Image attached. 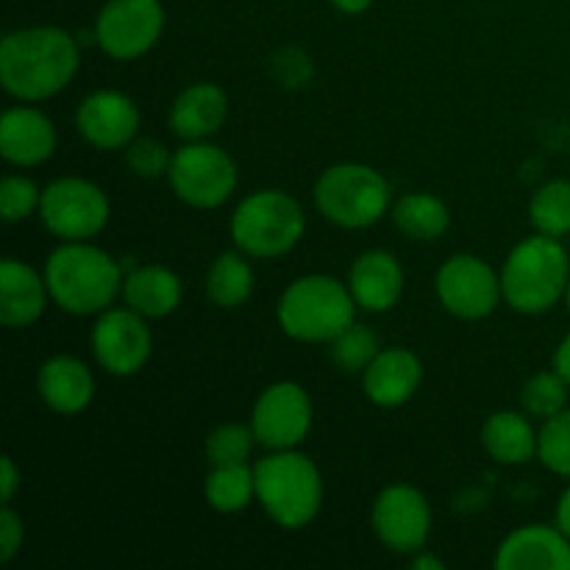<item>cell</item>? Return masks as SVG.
Masks as SVG:
<instances>
[{"instance_id":"cell-1","label":"cell","mask_w":570,"mask_h":570,"mask_svg":"<svg viewBox=\"0 0 570 570\" xmlns=\"http://www.w3.org/2000/svg\"><path fill=\"white\" fill-rule=\"evenodd\" d=\"M81 67L76 37L59 26H31L0 42V83L11 98L39 104L67 89Z\"/></svg>"},{"instance_id":"cell-2","label":"cell","mask_w":570,"mask_h":570,"mask_svg":"<svg viewBox=\"0 0 570 570\" xmlns=\"http://www.w3.org/2000/svg\"><path fill=\"white\" fill-rule=\"evenodd\" d=\"M120 262L92 243H61L45 262L50 304L76 317L100 315L122 295Z\"/></svg>"},{"instance_id":"cell-3","label":"cell","mask_w":570,"mask_h":570,"mask_svg":"<svg viewBox=\"0 0 570 570\" xmlns=\"http://www.w3.org/2000/svg\"><path fill=\"white\" fill-rule=\"evenodd\" d=\"M570 259L566 245L549 234H532L507 254L501 267V289L518 315H543L566 301Z\"/></svg>"},{"instance_id":"cell-4","label":"cell","mask_w":570,"mask_h":570,"mask_svg":"<svg viewBox=\"0 0 570 570\" xmlns=\"http://www.w3.org/2000/svg\"><path fill=\"white\" fill-rule=\"evenodd\" d=\"M256 501L276 527L298 532L321 515L323 488L321 468L298 449L267 451L254 465Z\"/></svg>"},{"instance_id":"cell-5","label":"cell","mask_w":570,"mask_h":570,"mask_svg":"<svg viewBox=\"0 0 570 570\" xmlns=\"http://www.w3.org/2000/svg\"><path fill=\"white\" fill-rule=\"evenodd\" d=\"M356 301L348 282L309 273L289 284L276 306V321L289 340L298 343H332L356 321Z\"/></svg>"},{"instance_id":"cell-6","label":"cell","mask_w":570,"mask_h":570,"mask_svg":"<svg viewBox=\"0 0 570 570\" xmlns=\"http://www.w3.org/2000/svg\"><path fill=\"white\" fill-rule=\"evenodd\" d=\"M228 232L234 248L250 259H278L304 237V206L284 189H256L237 204Z\"/></svg>"},{"instance_id":"cell-7","label":"cell","mask_w":570,"mask_h":570,"mask_svg":"<svg viewBox=\"0 0 570 570\" xmlns=\"http://www.w3.org/2000/svg\"><path fill=\"white\" fill-rule=\"evenodd\" d=\"M315 206L328 223L348 232L371 228L393 206L390 181L365 161L326 167L315 184Z\"/></svg>"},{"instance_id":"cell-8","label":"cell","mask_w":570,"mask_h":570,"mask_svg":"<svg viewBox=\"0 0 570 570\" xmlns=\"http://www.w3.org/2000/svg\"><path fill=\"white\" fill-rule=\"evenodd\" d=\"M239 181L237 165L220 145L209 139L184 142L173 150L167 184L181 204L193 209H217L234 195Z\"/></svg>"},{"instance_id":"cell-9","label":"cell","mask_w":570,"mask_h":570,"mask_svg":"<svg viewBox=\"0 0 570 570\" xmlns=\"http://www.w3.org/2000/svg\"><path fill=\"white\" fill-rule=\"evenodd\" d=\"M109 217V195L89 178L65 176L42 189L39 220L59 243H92Z\"/></svg>"},{"instance_id":"cell-10","label":"cell","mask_w":570,"mask_h":570,"mask_svg":"<svg viewBox=\"0 0 570 570\" xmlns=\"http://www.w3.org/2000/svg\"><path fill=\"white\" fill-rule=\"evenodd\" d=\"M165 31L159 0H106L95 20V42L109 59L137 61L156 48Z\"/></svg>"},{"instance_id":"cell-11","label":"cell","mask_w":570,"mask_h":570,"mask_svg":"<svg viewBox=\"0 0 570 570\" xmlns=\"http://www.w3.org/2000/svg\"><path fill=\"white\" fill-rule=\"evenodd\" d=\"M434 293L443 309L460 321H484L504 301L501 273L473 254H454L445 259L434 276Z\"/></svg>"},{"instance_id":"cell-12","label":"cell","mask_w":570,"mask_h":570,"mask_svg":"<svg viewBox=\"0 0 570 570\" xmlns=\"http://www.w3.org/2000/svg\"><path fill=\"white\" fill-rule=\"evenodd\" d=\"M92 356L109 376L126 379L142 371L154 354V334L148 317L131 306H109L100 312L89 334Z\"/></svg>"},{"instance_id":"cell-13","label":"cell","mask_w":570,"mask_h":570,"mask_svg":"<svg viewBox=\"0 0 570 570\" xmlns=\"http://www.w3.org/2000/svg\"><path fill=\"white\" fill-rule=\"evenodd\" d=\"M371 527L390 551L412 557L415 551L426 549L432 538V504L415 484H387L373 501Z\"/></svg>"},{"instance_id":"cell-14","label":"cell","mask_w":570,"mask_h":570,"mask_svg":"<svg viewBox=\"0 0 570 570\" xmlns=\"http://www.w3.org/2000/svg\"><path fill=\"white\" fill-rule=\"evenodd\" d=\"M312 399L298 382H276L265 387L250 410V429L262 449H298L312 432Z\"/></svg>"},{"instance_id":"cell-15","label":"cell","mask_w":570,"mask_h":570,"mask_svg":"<svg viewBox=\"0 0 570 570\" xmlns=\"http://www.w3.org/2000/svg\"><path fill=\"white\" fill-rule=\"evenodd\" d=\"M142 115L131 95L120 89L89 92L76 109V128L95 150H126L139 137Z\"/></svg>"},{"instance_id":"cell-16","label":"cell","mask_w":570,"mask_h":570,"mask_svg":"<svg viewBox=\"0 0 570 570\" xmlns=\"http://www.w3.org/2000/svg\"><path fill=\"white\" fill-rule=\"evenodd\" d=\"M495 570H570V538L560 527L527 523L501 540Z\"/></svg>"},{"instance_id":"cell-17","label":"cell","mask_w":570,"mask_h":570,"mask_svg":"<svg viewBox=\"0 0 570 570\" xmlns=\"http://www.w3.org/2000/svg\"><path fill=\"white\" fill-rule=\"evenodd\" d=\"M59 134L37 106H11L0 120V154L14 167H39L56 154Z\"/></svg>"},{"instance_id":"cell-18","label":"cell","mask_w":570,"mask_h":570,"mask_svg":"<svg viewBox=\"0 0 570 570\" xmlns=\"http://www.w3.org/2000/svg\"><path fill=\"white\" fill-rule=\"evenodd\" d=\"M423 382V362L410 348H382L376 360L362 373V390L367 401L382 410H395L415 399Z\"/></svg>"},{"instance_id":"cell-19","label":"cell","mask_w":570,"mask_h":570,"mask_svg":"<svg viewBox=\"0 0 570 570\" xmlns=\"http://www.w3.org/2000/svg\"><path fill=\"white\" fill-rule=\"evenodd\" d=\"M348 289L360 309L382 315L393 309L404 295V267L390 250L371 248L356 256L351 265Z\"/></svg>"},{"instance_id":"cell-20","label":"cell","mask_w":570,"mask_h":570,"mask_svg":"<svg viewBox=\"0 0 570 570\" xmlns=\"http://www.w3.org/2000/svg\"><path fill=\"white\" fill-rule=\"evenodd\" d=\"M37 393L56 415H81L95 399V376L78 356L59 354L39 365Z\"/></svg>"},{"instance_id":"cell-21","label":"cell","mask_w":570,"mask_h":570,"mask_svg":"<svg viewBox=\"0 0 570 570\" xmlns=\"http://www.w3.org/2000/svg\"><path fill=\"white\" fill-rule=\"evenodd\" d=\"M50 304L45 273L28 262L6 256L0 265V323L6 328H28L45 315Z\"/></svg>"},{"instance_id":"cell-22","label":"cell","mask_w":570,"mask_h":570,"mask_svg":"<svg viewBox=\"0 0 570 570\" xmlns=\"http://www.w3.org/2000/svg\"><path fill=\"white\" fill-rule=\"evenodd\" d=\"M228 117V95L220 83L198 81L189 83L170 106V131L184 142H198L209 139L226 126Z\"/></svg>"},{"instance_id":"cell-23","label":"cell","mask_w":570,"mask_h":570,"mask_svg":"<svg viewBox=\"0 0 570 570\" xmlns=\"http://www.w3.org/2000/svg\"><path fill=\"white\" fill-rule=\"evenodd\" d=\"M184 284L176 271L165 265H139L122 278V301L148 321L170 317L181 306Z\"/></svg>"},{"instance_id":"cell-24","label":"cell","mask_w":570,"mask_h":570,"mask_svg":"<svg viewBox=\"0 0 570 570\" xmlns=\"http://www.w3.org/2000/svg\"><path fill=\"white\" fill-rule=\"evenodd\" d=\"M482 445L499 465H527L538 456V432L527 412L499 410L484 421Z\"/></svg>"},{"instance_id":"cell-25","label":"cell","mask_w":570,"mask_h":570,"mask_svg":"<svg viewBox=\"0 0 570 570\" xmlns=\"http://www.w3.org/2000/svg\"><path fill=\"white\" fill-rule=\"evenodd\" d=\"M256 276L250 256L239 248L223 250L206 273V295L217 309H239L254 295Z\"/></svg>"},{"instance_id":"cell-26","label":"cell","mask_w":570,"mask_h":570,"mask_svg":"<svg viewBox=\"0 0 570 570\" xmlns=\"http://www.w3.org/2000/svg\"><path fill=\"white\" fill-rule=\"evenodd\" d=\"M393 223L401 234L417 243H434L451 226V212L443 198L432 193H410L393 204Z\"/></svg>"},{"instance_id":"cell-27","label":"cell","mask_w":570,"mask_h":570,"mask_svg":"<svg viewBox=\"0 0 570 570\" xmlns=\"http://www.w3.org/2000/svg\"><path fill=\"white\" fill-rule=\"evenodd\" d=\"M206 504L220 515H237L256 499V473L248 462L243 465L212 468L204 482Z\"/></svg>"},{"instance_id":"cell-28","label":"cell","mask_w":570,"mask_h":570,"mask_svg":"<svg viewBox=\"0 0 570 570\" xmlns=\"http://www.w3.org/2000/svg\"><path fill=\"white\" fill-rule=\"evenodd\" d=\"M529 220L534 232L549 237H568L570 234V181L554 178L546 181L529 200Z\"/></svg>"},{"instance_id":"cell-29","label":"cell","mask_w":570,"mask_h":570,"mask_svg":"<svg viewBox=\"0 0 570 570\" xmlns=\"http://www.w3.org/2000/svg\"><path fill=\"white\" fill-rule=\"evenodd\" d=\"M568 390L570 384L560 373L551 367V371H540L523 384L521 390V404L532 421H549L557 412H562L568 406Z\"/></svg>"},{"instance_id":"cell-30","label":"cell","mask_w":570,"mask_h":570,"mask_svg":"<svg viewBox=\"0 0 570 570\" xmlns=\"http://www.w3.org/2000/svg\"><path fill=\"white\" fill-rule=\"evenodd\" d=\"M328 345H332V362L343 373H365L367 365L382 351L379 334L371 326H362L356 321L343 334H337Z\"/></svg>"},{"instance_id":"cell-31","label":"cell","mask_w":570,"mask_h":570,"mask_svg":"<svg viewBox=\"0 0 570 570\" xmlns=\"http://www.w3.org/2000/svg\"><path fill=\"white\" fill-rule=\"evenodd\" d=\"M256 438L250 423H223V426L212 429L209 438H206V460L212 468L220 465H243L250 460V451H254Z\"/></svg>"},{"instance_id":"cell-32","label":"cell","mask_w":570,"mask_h":570,"mask_svg":"<svg viewBox=\"0 0 570 570\" xmlns=\"http://www.w3.org/2000/svg\"><path fill=\"white\" fill-rule=\"evenodd\" d=\"M538 460L546 471L570 479V406L538 429Z\"/></svg>"},{"instance_id":"cell-33","label":"cell","mask_w":570,"mask_h":570,"mask_svg":"<svg viewBox=\"0 0 570 570\" xmlns=\"http://www.w3.org/2000/svg\"><path fill=\"white\" fill-rule=\"evenodd\" d=\"M42 204V189L28 176L9 173L0 184V215L6 223H22L31 215H39Z\"/></svg>"},{"instance_id":"cell-34","label":"cell","mask_w":570,"mask_h":570,"mask_svg":"<svg viewBox=\"0 0 570 570\" xmlns=\"http://www.w3.org/2000/svg\"><path fill=\"white\" fill-rule=\"evenodd\" d=\"M173 150H167L165 145L156 142V139L137 137L126 148V165L134 176L139 178H167V170H170Z\"/></svg>"},{"instance_id":"cell-35","label":"cell","mask_w":570,"mask_h":570,"mask_svg":"<svg viewBox=\"0 0 570 570\" xmlns=\"http://www.w3.org/2000/svg\"><path fill=\"white\" fill-rule=\"evenodd\" d=\"M22 540H26V523L11 510V504H3V512H0V562L14 560L17 551L22 549Z\"/></svg>"},{"instance_id":"cell-36","label":"cell","mask_w":570,"mask_h":570,"mask_svg":"<svg viewBox=\"0 0 570 570\" xmlns=\"http://www.w3.org/2000/svg\"><path fill=\"white\" fill-rule=\"evenodd\" d=\"M22 488V473L17 468V462L9 454L0 460V495H3V504H11L17 495V490Z\"/></svg>"},{"instance_id":"cell-37","label":"cell","mask_w":570,"mask_h":570,"mask_svg":"<svg viewBox=\"0 0 570 570\" xmlns=\"http://www.w3.org/2000/svg\"><path fill=\"white\" fill-rule=\"evenodd\" d=\"M551 367H554V371L560 373V376L570 384V334H566V337H562V343L557 345L554 360H551Z\"/></svg>"},{"instance_id":"cell-38","label":"cell","mask_w":570,"mask_h":570,"mask_svg":"<svg viewBox=\"0 0 570 570\" xmlns=\"http://www.w3.org/2000/svg\"><path fill=\"white\" fill-rule=\"evenodd\" d=\"M410 566H412V570H445L443 560H440V557H432L426 549L415 551V554H412Z\"/></svg>"},{"instance_id":"cell-39","label":"cell","mask_w":570,"mask_h":570,"mask_svg":"<svg viewBox=\"0 0 570 570\" xmlns=\"http://www.w3.org/2000/svg\"><path fill=\"white\" fill-rule=\"evenodd\" d=\"M332 6L340 11V14L356 17V14H365V11L373 6V0H332Z\"/></svg>"},{"instance_id":"cell-40","label":"cell","mask_w":570,"mask_h":570,"mask_svg":"<svg viewBox=\"0 0 570 570\" xmlns=\"http://www.w3.org/2000/svg\"><path fill=\"white\" fill-rule=\"evenodd\" d=\"M554 518H557V527H560L562 532H566L570 538V488L560 495V501H557Z\"/></svg>"},{"instance_id":"cell-41","label":"cell","mask_w":570,"mask_h":570,"mask_svg":"<svg viewBox=\"0 0 570 570\" xmlns=\"http://www.w3.org/2000/svg\"><path fill=\"white\" fill-rule=\"evenodd\" d=\"M566 306H568V312H570V282H568V289H566Z\"/></svg>"}]
</instances>
